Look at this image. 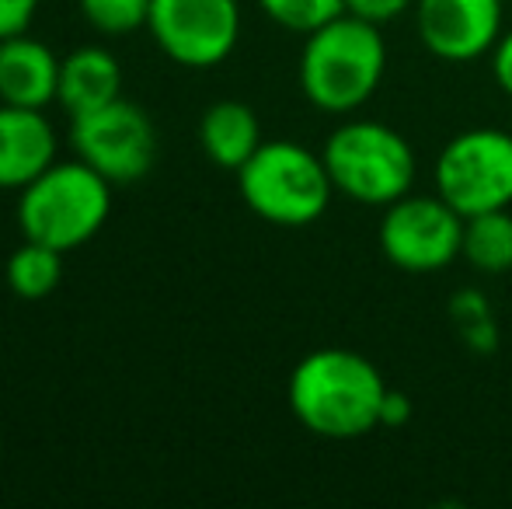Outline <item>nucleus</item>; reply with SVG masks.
Returning <instances> with one entry per match:
<instances>
[{
	"label": "nucleus",
	"instance_id": "obj_1",
	"mask_svg": "<svg viewBox=\"0 0 512 509\" xmlns=\"http://www.w3.org/2000/svg\"><path fill=\"white\" fill-rule=\"evenodd\" d=\"M387 381L377 363L342 346H324L307 353L293 367L286 401L297 422L324 440H359L380 429Z\"/></svg>",
	"mask_w": 512,
	"mask_h": 509
},
{
	"label": "nucleus",
	"instance_id": "obj_2",
	"mask_svg": "<svg viewBox=\"0 0 512 509\" xmlns=\"http://www.w3.org/2000/svg\"><path fill=\"white\" fill-rule=\"evenodd\" d=\"M387 70L380 25L342 11L307 35L300 53V91L314 109L349 116L377 95Z\"/></svg>",
	"mask_w": 512,
	"mask_h": 509
},
{
	"label": "nucleus",
	"instance_id": "obj_3",
	"mask_svg": "<svg viewBox=\"0 0 512 509\" xmlns=\"http://www.w3.org/2000/svg\"><path fill=\"white\" fill-rule=\"evenodd\" d=\"M237 189L255 217L276 227L314 224L335 196L324 157L297 140H262L237 168Z\"/></svg>",
	"mask_w": 512,
	"mask_h": 509
},
{
	"label": "nucleus",
	"instance_id": "obj_4",
	"mask_svg": "<svg viewBox=\"0 0 512 509\" xmlns=\"http://www.w3.org/2000/svg\"><path fill=\"white\" fill-rule=\"evenodd\" d=\"M108 210H112V182L77 157V161L49 164L35 182L21 189L18 224L25 238L42 241L56 252H74L102 231Z\"/></svg>",
	"mask_w": 512,
	"mask_h": 509
},
{
	"label": "nucleus",
	"instance_id": "obj_5",
	"mask_svg": "<svg viewBox=\"0 0 512 509\" xmlns=\"http://www.w3.org/2000/svg\"><path fill=\"white\" fill-rule=\"evenodd\" d=\"M335 192L359 206H391L415 185V150L394 126L377 119H349L321 150Z\"/></svg>",
	"mask_w": 512,
	"mask_h": 509
},
{
	"label": "nucleus",
	"instance_id": "obj_6",
	"mask_svg": "<svg viewBox=\"0 0 512 509\" xmlns=\"http://www.w3.org/2000/svg\"><path fill=\"white\" fill-rule=\"evenodd\" d=\"M436 196L460 217L512 206V133L495 126L464 129L436 157Z\"/></svg>",
	"mask_w": 512,
	"mask_h": 509
},
{
	"label": "nucleus",
	"instance_id": "obj_7",
	"mask_svg": "<svg viewBox=\"0 0 512 509\" xmlns=\"http://www.w3.org/2000/svg\"><path fill=\"white\" fill-rule=\"evenodd\" d=\"M380 252L401 272L429 276L450 269L464 248V217L443 196H408L384 206L380 217Z\"/></svg>",
	"mask_w": 512,
	"mask_h": 509
},
{
	"label": "nucleus",
	"instance_id": "obj_8",
	"mask_svg": "<svg viewBox=\"0 0 512 509\" xmlns=\"http://www.w3.org/2000/svg\"><path fill=\"white\" fill-rule=\"evenodd\" d=\"M70 143L77 157L112 185L140 182L157 161L154 123L140 105L122 102V98L77 116L70 126Z\"/></svg>",
	"mask_w": 512,
	"mask_h": 509
},
{
	"label": "nucleus",
	"instance_id": "obj_9",
	"mask_svg": "<svg viewBox=\"0 0 512 509\" xmlns=\"http://www.w3.org/2000/svg\"><path fill=\"white\" fill-rule=\"evenodd\" d=\"M147 28L164 56L209 70L237 49L241 7L237 0H150Z\"/></svg>",
	"mask_w": 512,
	"mask_h": 509
},
{
	"label": "nucleus",
	"instance_id": "obj_10",
	"mask_svg": "<svg viewBox=\"0 0 512 509\" xmlns=\"http://www.w3.org/2000/svg\"><path fill=\"white\" fill-rule=\"evenodd\" d=\"M506 0H415L418 39L436 60H481L502 39Z\"/></svg>",
	"mask_w": 512,
	"mask_h": 509
},
{
	"label": "nucleus",
	"instance_id": "obj_11",
	"mask_svg": "<svg viewBox=\"0 0 512 509\" xmlns=\"http://www.w3.org/2000/svg\"><path fill=\"white\" fill-rule=\"evenodd\" d=\"M56 164V133L42 109L0 102V189H25Z\"/></svg>",
	"mask_w": 512,
	"mask_h": 509
},
{
	"label": "nucleus",
	"instance_id": "obj_12",
	"mask_svg": "<svg viewBox=\"0 0 512 509\" xmlns=\"http://www.w3.org/2000/svg\"><path fill=\"white\" fill-rule=\"evenodd\" d=\"M60 91V60L25 32L0 39V102L21 109H46Z\"/></svg>",
	"mask_w": 512,
	"mask_h": 509
},
{
	"label": "nucleus",
	"instance_id": "obj_13",
	"mask_svg": "<svg viewBox=\"0 0 512 509\" xmlns=\"http://www.w3.org/2000/svg\"><path fill=\"white\" fill-rule=\"evenodd\" d=\"M119 91H122V70L108 49L81 46L60 60V91H56V102L70 112V119L115 102Z\"/></svg>",
	"mask_w": 512,
	"mask_h": 509
},
{
	"label": "nucleus",
	"instance_id": "obj_14",
	"mask_svg": "<svg viewBox=\"0 0 512 509\" xmlns=\"http://www.w3.org/2000/svg\"><path fill=\"white\" fill-rule=\"evenodd\" d=\"M199 143H203V154L213 164L237 171L262 147V126L244 102H216L203 112Z\"/></svg>",
	"mask_w": 512,
	"mask_h": 509
},
{
	"label": "nucleus",
	"instance_id": "obj_15",
	"mask_svg": "<svg viewBox=\"0 0 512 509\" xmlns=\"http://www.w3.org/2000/svg\"><path fill=\"white\" fill-rule=\"evenodd\" d=\"M460 258L474 272L485 276H502L512 269V213L509 210H488L478 217L464 220V248Z\"/></svg>",
	"mask_w": 512,
	"mask_h": 509
},
{
	"label": "nucleus",
	"instance_id": "obj_16",
	"mask_svg": "<svg viewBox=\"0 0 512 509\" xmlns=\"http://www.w3.org/2000/svg\"><path fill=\"white\" fill-rule=\"evenodd\" d=\"M7 290L21 300H42L60 286L63 279V252L25 238V245L14 248L4 265Z\"/></svg>",
	"mask_w": 512,
	"mask_h": 509
},
{
	"label": "nucleus",
	"instance_id": "obj_17",
	"mask_svg": "<svg viewBox=\"0 0 512 509\" xmlns=\"http://www.w3.org/2000/svg\"><path fill=\"white\" fill-rule=\"evenodd\" d=\"M265 14L276 25L290 28V32L310 35L314 28H321L324 21L338 18L345 11V0H258Z\"/></svg>",
	"mask_w": 512,
	"mask_h": 509
},
{
	"label": "nucleus",
	"instance_id": "obj_18",
	"mask_svg": "<svg viewBox=\"0 0 512 509\" xmlns=\"http://www.w3.org/2000/svg\"><path fill=\"white\" fill-rule=\"evenodd\" d=\"M88 25L102 35H129L147 25L150 0H81Z\"/></svg>",
	"mask_w": 512,
	"mask_h": 509
},
{
	"label": "nucleus",
	"instance_id": "obj_19",
	"mask_svg": "<svg viewBox=\"0 0 512 509\" xmlns=\"http://www.w3.org/2000/svg\"><path fill=\"white\" fill-rule=\"evenodd\" d=\"M345 11L363 21H373V25H387V21L415 11V0H345Z\"/></svg>",
	"mask_w": 512,
	"mask_h": 509
},
{
	"label": "nucleus",
	"instance_id": "obj_20",
	"mask_svg": "<svg viewBox=\"0 0 512 509\" xmlns=\"http://www.w3.org/2000/svg\"><path fill=\"white\" fill-rule=\"evenodd\" d=\"M35 11H39V0H0V39L28 32Z\"/></svg>",
	"mask_w": 512,
	"mask_h": 509
},
{
	"label": "nucleus",
	"instance_id": "obj_21",
	"mask_svg": "<svg viewBox=\"0 0 512 509\" xmlns=\"http://www.w3.org/2000/svg\"><path fill=\"white\" fill-rule=\"evenodd\" d=\"M492 77L502 95L512 98V28L502 32V39L495 42V49H492Z\"/></svg>",
	"mask_w": 512,
	"mask_h": 509
},
{
	"label": "nucleus",
	"instance_id": "obj_22",
	"mask_svg": "<svg viewBox=\"0 0 512 509\" xmlns=\"http://www.w3.org/2000/svg\"><path fill=\"white\" fill-rule=\"evenodd\" d=\"M408 419H411V401H408V394H401V391H387V398H384V412H380V426L401 429Z\"/></svg>",
	"mask_w": 512,
	"mask_h": 509
}]
</instances>
